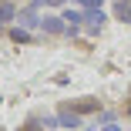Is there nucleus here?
<instances>
[{
  "label": "nucleus",
  "instance_id": "1",
  "mask_svg": "<svg viewBox=\"0 0 131 131\" xmlns=\"http://www.w3.org/2000/svg\"><path fill=\"white\" fill-rule=\"evenodd\" d=\"M57 124H61V128H67V131H77V128H84L81 114H77L74 108H67V104H61V111H57Z\"/></svg>",
  "mask_w": 131,
  "mask_h": 131
},
{
  "label": "nucleus",
  "instance_id": "2",
  "mask_svg": "<svg viewBox=\"0 0 131 131\" xmlns=\"http://www.w3.org/2000/svg\"><path fill=\"white\" fill-rule=\"evenodd\" d=\"M104 20H108V14H104V10H88L84 14V30L94 37V34H101L104 30Z\"/></svg>",
  "mask_w": 131,
  "mask_h": 131
},
{
  "label": "nucleus",
  "instance_id": "3",
  "mask_svg": "<svg viewBox=\"0 0 131 131\" xmlns=\"http://www.w3.org/2000/svg\"><path fill=\"white\" fill-rule=\"evenodd\" d=\"M67 108H74L77 114H101V101H94V97H77V101H67Z\"/></svg>",
  "mask_w": 131,
  "mask_h": 131
},
{
  "label": "nucleus",
  "instance_id": "4",
  "mask_svg": "<svg viewBox=\"0 0 131 131\" xmlns=\"http://www.w3.org/2000/svg\"><path fill=\"white\" fill-rule=\"evenodd\" d=\"M40 27H44V34H50V37H61V34H67V20L64 17H44L40 20Z\"/></svg>",
  "mask_w": 131,
  "mask_h": 131
},
{
  "label": "nucleus",
  "instance_id": "5",
  "mask_svg": "<svg viewBox=\"0 0 131 131\" xmlns=\"http://www.w3.org/2000/svg\"><path fill=\"white\" fill-rule=\"evenodd\" d=\"M7 34H10V40H14V44H30V40H34V37H30V30H27V27H20V24H17V27H10Z\"/></svg>",
  "mask_w": 131,
  "mask_h": 131
},
{
  "label": "nucleus",
  "instance_id": "6",
  "mask_svg": "<svg viewBox=\"0 0 131 131\" xmlns=\"http://www.w3.org/2000/svg\"><path fill=\"white\" fill-rule=\"evenodd\" d=\"M114 17L118 20H131V0H114Z\"/></svg>",
  "mask_w": 131,
  "mask_h": 131
},
{
  "label": "nucleus",
  "instance_id": "7",
  "mask_svg": "<svg viewBox=\"0 0 131 131\" xmlns=\"http://www.w3.org/2000/svg\"><path fill=\"white\" fill-rule=\"evenodd\" d=\"M74 4L81 7L84 14H88V10H101V0H74Z\"/></svg>",
  "mask_w": 131,
  "mask_h": 131
},
{
  "label": "nucleus",
  "instance_id": "8",
  "mask_svg": "<svg viewBox=\"0 0 131 131\" xmlns=\"http://www.w3.org/2000/svg\"><path fill=\"white\" fill-rule=\"evenodd\" d=\"M97 131H121V128H118V124H114V121H108V124H101V128H97Z\"/></svg>",
  "mask_w": 131,
  "mask_h": 131
},
{
  "label": "nucleus",
  "instance_id": "9",
  "mask_svg": "<svg viewBox=\"0 0 131 131\" xmlns=\"http://www.w3.org/2000/svg\"><path fill=\"white\" fill-rule=\"evenodd\" d=\"M44 4H50V7H64L67 0H44Z\"/></svg>",
  "mask_w": 131,
  "mask_h": 131
},
{
  "label": "nucleus",
  "instance_id": "10",
  "mask_svg": "<svg viewBox=\"0 0 131 131\" xmlns=\"http://www.w3.org/2000/svg\"><path fill=\"white\" fill-rule=\"evenodd\" d=\"M24 131H37V128H34V121H27V128H24Z\"/></svg>",
  "mask_w": 131,
  "mask_h": 131
},
{
  "label": "nucleus",
  "instance_id": "11",
  "mask_svg": "<svg viewBox=\"0 0 131 131\" xmlns=\"http://www.w3.org/2000/svg\"><path fill=\"white\" fill-rule=\"evenodd\" d=\"M128 111H131V104H128Z\"/></svg>",
  "mask_w": 131,
  "mask_h": 131
},
{
  "label": "nucleus",
  "instance_id": "12",
  "mask_svg": "<svg viewBox=\"0 0 131 131\" xmlns=\"http://www.w3.org/2000/svg\"><path fill=\"white\" fill-rule=\"evenodd\" d=\"M128 24H131V20H128Z\"/></svg>",
  "mask_w": 131,
  "mask_h": 131
}]
</instances>
